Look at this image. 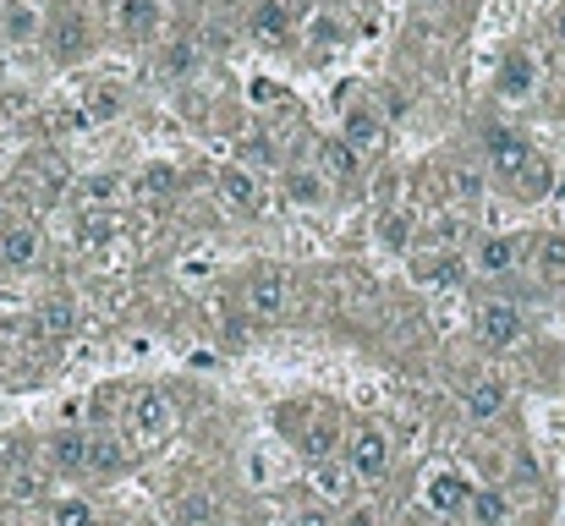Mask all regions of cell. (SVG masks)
Returning a JSON list of instances; mask_svg holds the SVG:
<instances>
[{
	"instance_id": "1",
	"label": "cell",
	"mask_w": 565,
	"mask_h": 526,
	"mask_svg": "<svg viewBox=\"0 0 565 526\" xmlns=\"http://www.w3.org/2000/svg\"><path fill=\"white\" fill-rule=\"evenodd\" d=\"M483 171L494 175V186H505V192L522 197V203H539V197H550V186H555V171H550V160L533 149V138H527L522 127H505V121H489V127H483Z\"/></svg>"
},
{
	"instance_id": "2",
	"label": "cell",
	"mask_w": 565,
	"mask_h": 526,
	"mask_svg": "<svg viewBox=\"0 0 565 526\" xmlns=\"http://www.w3.org/2000/svg\"><path fill=\"white\" fill-rule=\"evenodd\" d=\"M39 44L55 66H83L99 50L94 0H44V39Z\"/></svg>"
},
{
	"instance_id": "3",
	"label": "cell",
	"mask_w": 565,
	"mask_h": 526,
	"mask_svg": "<svg viewBox=\"0 0 565 526\" xmlns=\"http://www.w3.org/2000/svg\"><path fill=\"white\" fill-rule=\"evenodd\" d=\"M105 28L127 50L160 44V33H166V0H105Z\"/></svg>"
},
{
	"instance_id": "4",
	"label": "cell",
	"mask_w": 565,
	"mask_h": 526,
	"mask_svg": "<svg viewBox=\"0 0 565 526\" xmlns=\"http://www.w3.org/2000/svg\"><path fill=\"white\" fill-rule=\"evenodd\" d=\"M171 428H177V411H171V400H166L160 389L127 395V406H121V439H127V444L149 450V444H160Z\"/></svg>"
},
{
	"instance_id": "5",
	"label": "cell",
	"mask_w": 565,
	"mask_h": 526,
	"mask_svg": "<svg viewBox=\"0 0 565 526\" xmlns=\"http://www.w3.org/2000/svg\"><path fill=\"white\" fill-rule=\"evenodd\" d=\"M335 132H341L358 154H379V149H384V132H390V116H384V105H379L369 88H358V94L341 99V121H335Z\"/></svg>"
},
{
	"instance_id": "6",
	"label": "cell",
	"mask_w": 565,
	"mask_h": 526,
	"mask_svg": "<svg viewBox=\"0 0 565 526\" xmlns=\"http://www.w3.org/2000/svg\"><path fill=\"white\" fill-rule=\"evenodd\" d=\"M527 253H533V236L527 230H494V236H483L467 253V264H472L478 280H511L527 264Z\"/></svg>"
},
{
	"instance_id": "7",
	"label": "cell",
	"mask_w": 565,
	"mask_h": 526,
	"mask_svg": "<svg viewBox=\"0 0 565 526\" xmlns=\"http://www.w3.org/2000/svg\"><path fill=\"white\" fill-rule=\"evenodd\" d=\"M472 494H478V483H472L461 466H450V461H439V466L423 472V505H428L439 522H461L467 505H472Z\"/></svg>"
},
{
	"instance_id": "8",
	"label": "cell",
	"mask_w": 565,
	"mask_h": 526,
	"mask_svg": "<svg viewBox=\"0 0 565 526\" xmlns=\"http://www.w3.org/2000/svg\"><path fill=\"white\" fill-rule=\"evenodd\" d=\"M341 461L352 466L358 483H379L390 472V433L379 422H352L347 428V444H341Z\"/></svg>"
},
{
	"instance_id": "9",
	"label": "cell",
	"mask_w": 565,
	"mask_h": 526,
	"mask_svg": "<svg viewBox=\"0 0 565 526\" xmlns=\"http://www.w3.org/2000/svg\"><path fill=\"white\" fill-rule=\"evenodd\" d=\"M472 335H478L483 351H516L527 341V319H522L516 302H483L472 313Z\"/></svg>"
},
{
	"instance_id": "10",
	"label": "cell",
	"mask_w": 565,
	"mask_h": 526,
	"mask_svg": "<svg viewBox=\"0 0 565 526\" xmlns=\"http://www.w3.org/2000/svg\"><path fill=\"white\" fill-rule=\"evenodd\" d=\"M533 94H539V55L516 44L494 61V99L500 105H527Z\"/></svg>"
},
{
	"instance_id": "11",
	"label": "cell",
	"mask_w": 565,
	"mask_h": 526,
	"mask_svg": "<svg viewBox=\"0 0 565 526\" xmlns=\"http://www.w3.org/2000/svg\"><path fill=\"white\" fill-rule=\"evenodd\" d=\"M242 302H247V313H258V319H280V313L291 308V275H286L280 264H258V269L247 275Z\"/></svg>"
},
{
	"instance_id": "12",
	"label": "cell",
	"mask_w": 565,
	"mask_h": 526,
	"mask_svg": "<svg viewBox=\"0 0 565 526\" xmlns=\"http://www.w3.org/2000/svg\"><path fill=\"white\" fill-rule=\"evenodd\" d=\"M214 197L220 208H231L236 219H253L264 208V175H253L247 165H220L214 171Z\"/></svg>"
},
{
	"instance_id": "13",
	"label": "cell",
	"mask_w": 565,
	"mask_h": 526,
	"mask_svg": "<svg viewBox=\"0 0 565 526\" xmlns=\"http://www.w3.org/2000/svg\"><path fill=\"white\" fill-rule=\"evenodd\" d=\"M313 171L324 175L330 186H358V175H363V154L341 138V132H319L313 138Z\"/></svg>"
},
{
	"instance_id": "14",
	"label": "cell",
	"mask_w": 565,
	"mask_h": 526,
	"mask_svg": "<svg viewBox=\"0 0 565 526\" xmlns=\"http://www.w3.org/2000/svg\"><path fill=\"white\" fill-rule=\"evenodd\" d=\"M39 264H44V230H39L33 219H11V225L0 230V269L28 275V269H39Z\"/></svg>"
},
{
	"instance_id": "15",
	"label": "cell",
	"mask_w": 565,
	"mask_h": 526,
	"mask_svg": "<svg viewBox=\"0 0 565 526\" xmlns=\"http://www.w3.org/2000/svg\"><path fill=\"white\" fill-rule=\"evenodd\" d=\"M461 411H467L478 428L500 422V417L511 411V384H505L500 373H478V378L467 384V395H461Z\"/></svg>"
},
{
	"instance_id": "16",
	"label": "cell",
	"mask_w": 565,
	"mask_h": 526,
	"mask_svg": "<svg viewBox=\"0 0 565 526\" xmlns=\"http://www.w3.org/2000/svg\"><path fill=\"white\" fill-rule=\"evenodd\" d=\"M44 461H50L61 477H83V472H94V433L55 428V433L44 439Z\"/></svg>"
},
{
	"instance_id": "17",
	"label": "cell",
	"mask_w": 565,
	"mask_h": 526,
	"mask_svg": "<svg viewBox=\"0 0 565 526\" xmlns=\"http://www.w3.org/2000/svg\"><path fill=\"white\" fill-rule=\"evenodd\" d=\"M341 444H347V428H341L330 411H319V417L302 428V439H297V450H302V461H308V466L341 461Z\"/></svg>"
},
{
	"instance_id": "18",
	"label": "cell",
	"mask_w": 565,
	"mask_h": 526,
	"mask_svg": "<svg viewBox=\"0 0 565 526\" xmlns=\"http://www.w3.org/2000/svg\"><path fill=\"white\" fill-rule=\"evenodd\" d=\"M280 192H286V203H291V208H308V214H313V208H324V203L335 197V186L313 171V165H286V171H280Z\"/></svg>"
},
{
	"instance_id": "19",
	"label": "cell",
	"mask_w": 565,
	"mask_h": 526,
	"mask_svg": "<svg viewBox=\"0 0 565 526\" xmlns=\"http://www.w3.org/2000/svg\"><path fill=\"white\" fill-rule=\"evenodd\" d=\"M467 526H511L516 522V494L505 489V483H478V494H472V505H467Z\"/></svg>"
},
{
	"instance_id": "20",
	"label": "cell",
	"mask_w": 565,
	"mask_h": 526,
	"mask_svg": "<svg viewBox=\"0 0 565 526\" xmlns=\"http://www.w3.org/2000/svg\"><path fill=\"white\" fill-rule=\"evenodd\" d=\"M0 33H6V44H17V50L39 44V39H44V6H39V0H6V6H0Z\"/></svg>"
},
{
	"instance_id": "21",
	"label": "cell",
	"mask_w": 565,
	"mask_h": 526,
	"mask_svg": "<svg viewBox=\"0 0 565 526\" xmlns=\"http://www.w3.org/2000/svg\"><path fill=\"white\" fill-rule=\"evenodd\" d=\"M352 489H358V477H352L347 461H324V466H313V500H319V505L341 511V505H352Z\"/></svg>"
},
{
	"instance_id": "22",
	"label": "cell",
	"mask_w": 565,
	"mask_h": 526,
	"mask_svg": "<svg viewBox=\"0 0 565 526\" xmlns=\"http://www.w3.org/2000/svg\"><path fill=\"white\" fill-rule=\"evenodd\" d=\"M247 33H253V44H258V50H275V44H286V33H291V17H286V6H275V0H258V6H253V17H247Z\"/></svg>"
},
{
	"instance_id": "23",
	"label": "cell",
	"mask_w": 565,
	"mask_h": 526,
	"mask_svg": "<svg viewBox=\"0 0 565 526\" xmlns=\"http://www.w3.org/2000/svg\"><path fill=\"white\" fill-rule=\"evenodd\" d=\"M171 522L177 526H220V500H214L209 489H188V494H177Z\"/></svg>"
},
{
	"instance_id": "24",
	"label": "cell",
	"mask_w": 565,
	"mask_h": 526,
	"mask_svg": "<svg viewBox=\"0 0 565 526\" xmlns=\"http://www.w3.org/2000/svg\"><path fill=\"white\" fill-rule=\"evenodd\" d=\"M198 66H203L198 39H171V44L160 50V72H166L171 83H188V77H198Z\"/></svg>"
},
{
	"instance_id": "25",
	"label": "cell",
	"mask_w": 565,
	"mask_h": 526,
	"mask_svg": "<svg viewBox=\"0 0 565 526\" xmlns=\"http://www.w3.org/2000/svg\"><path fill=\"white\" fill-rule=\"evenodd\" d=\"M77 197H83L88 208H110V203H121V197H127V181H121V175H110V171H94V175H83V181H77Z\"/></svg>"
},
{
	"instance_id": "26",
	"label": "cell",
	"mask_w": 565,
	"mask_h": 526,
	"mask_svg": "<svg viewBox=\"0 0 565 526\" xmlns=\"http://www.w3.org/2000/svg\"><path fill=\"white\" fill-rule=\"evenodd\" d=\"M533 269L544 275V280H565V236L555 230H544V236H533Z\"/></svg>"
},
{
	"instance_id": "27",
	"label": "cell",
	"mask_w": 565,
	"mask_h": 526,
	"mask_svg": "<svg viewBox=\"0 0 565 526\" xmlns=\"http://www.w3.org/2000/svg\"><path fill=\"white\" fill-rule=\"evenodd\" d=\"M72 324H77L72 302H44V308L33 313V335H39V341H66Z\"/></svg>"
},
{
	"instance_id": "28",
	"label": "cell",
	"mask_w": 565,
	"mask_h": 526,
	"mask_svg": "<svg viewBox=\"0 0 565 526\" xmlns=\"http://www.w3.org/2000/svg\"><path fill=\"white\" fill-rule=\"evenodd\" d=\"M50 526H99V511L83 494H61V500H50Z\"/></svg>"
},
{
	"instance_id": "29",
	"label": "cell",
	"mask_w": 565,
	"mask_h": 526,
	"mask_svg": "<svg viewBox=\"0 0 565 526\" xmlns=\"http://www.w3.org/2000/svg\"><path fill=\"white\" fill-rule=\"evenodd\" d=\"M121 110H127V88L121 83H99L88 94V121H116Z\"/></svg>"
},
{
	"instance_id": "30",
	"label": "cell",
	"mask_w": 565,
	"mask_h": 526,
	"mask_svg": "<svg viewBox=\"0 0 565 526\" xmlns=\"http://www.w3.org/2000/svg\"><path fill=\"white\" fill-rule=\"evenodd\" d=\"M379 236H384V247L406 253V241H412V214H401V208H384V214H379Z\"/></svg>"
},
{
	"instance_id": "31",
	"label": "cell",
	"mask_w": 565,
	"mask_h": 526,
	"mask_svg": "<svg viewBox=\"0 0 565 526\" xmlns=\"http://www.w3.org/2000/svg\"><path fill=\"white\" fill-rule=\"evenodd\" d=\"M445 186L456 192V203H478V197L489 192V181H483V171H472V165H456Z\"/></svg>"
},
{
	"instance_id": "32",
	"label": "cell",
	"mask_w": 565,
	"mask_h": 526,
	"mask_svg": "<svg viewBox=\"0 0 565 526\" xmlns=\"http://www.w3.org/2000/svg\"><path fill=\"white\" fill-rule=\"evenodd\" d=\"M138 186H143V192H177L182 181H177V165H166V160H149V165L138 171Z\"/></svg>"
},
{
	"instance_id": "33",
	"label": "cell",
	"mask_w": 565,
	"mask_h": 526,
	"mask_svg": "<svg viewBox=\"0 0 565 526\" xmlns=\"http://www.w3.org/2000/svg\"><path fill=\"white\" fill-rule=\"evenodd\" d=\"M121 466H127L121 444L110 433H94V472H121Z\"/></svg>"
},
{
	"instance_id": "34",
	"label": "cell",
	"mask_w": 565,
	"mask_h": 526,
	"mask_svg": "<svg viewBox=\"0 0 565 526\" xmlns=\"http://www.w3.org/2000/svg\"><path fill=\"white\" fill-rule=\"evenodd\" d=\"M539 483H544V472H533V461L527 455H516V466H511V494H539Z\"/></svg>"
},
{
	"instance_id": "35",
	"label": "cell",
	"mask_w": 565,
	"mask_h": 526,
	"mask_svg": "<svg viewBox=\"0 0 565 526\" xmlns=\"http://www.w3.org/2000/svg\"><path fill=\"white\" fill-rule=\"evenodd\" d=\"M6 494L28 505V500H39V477H33V472H11V477H6Z\"/></svg>"
},
{
	"instance_id": "36",
	"label": "cell",
	"mask_w": 565,
	"mask_h": 526,
	"mask_svg": "<svg viewBox=\"0 0 565 526\" xmlns=\"http://www.w3.org/2000/svg\"><path fill=\"white\" fill-rule=\"evenodd\" d=\"M286 94H280V83H269V77H253V105L264 110V105H280Z\"/></svg>"
},
{
	"instance_id": "37",
	"label": "cell",
	"mask_w": 565,
	"mask_h": 526,
	"mask_svg": "<svg viewBox=\"0 0 565 526\" xmlns=\"http://www.w3.org/2000/svg\"><path fill=\"white\" fill-rule=\"evenodd\" d=\"M341 526H379V511H374V505H347Z\"/></svg>"
},
{
	"instance_id": "38",
	"label": "cell",
	"mask_w": 565,
	"mask_h": 526,
	"mask_svg": "<svg viewBox=\"0 0 565 526\" xmlns=\"http://www.w3.org/2000/svg\"><path fill=\"white\" fill-rule=\"evenodd\" d=\"M297 526H341V522L330 516V505H308V511L297 516Z\"/></svg>"
},
{
	"instance_id": "39",
	"label": "cell",
	"mask_w": 565,
	"mask_h": 526,
	"mask_svg": "<svg viewBox=\"0 0 565 526\" xmlns=\"http://www.w3.org/2000/svg\"><path fill=\"white\" fill-rule=\"evenodd\" d=\"M550 39H555V50H565V0H555V11H550Z\"/></svg>"
},
{
	"instance_id": "40",
	"label": "cell",
	"mask_w": 565,
	"mask_h": 526,
	"mask_svg": "<svg viewBox=\"0 0 565 526\" xmlns=\"http://www.w3.org/2000/svg\"><path fill=\"white\" fill-rule=\"evenodd\" d=\"M11 219H17V214H11V192H6V186H0V230H6V225H11Z\"/></svg>"
},
{
	"instance_id": "41",
	"label": "cell",
	"mask_w": 565,
	"mask_h": 526,
	"mask_svg": "<svg viewBox=\"0 0 565 526\" xmlns=\"http://www.w3.org/2000/svg\"><path fill=\"white\" fill-rule=\"evenodd\" d=\"M561 116H565V88H561Z\"/></svg>"
},
{
	"instance_id": "42",
	"label": "cell",
	"mask_w": 565,
	"mask_h": 526,
	"mask_svg": "<svg viewBox=\"0 0 565 526\" xmlns=\"http://www.w3.org/2000/svg\"><path fill=\"white\" fill-rule=\"evenodd\" d=\"M423 6H439V0H423Z\"/></svg>"
}]
</instances>
